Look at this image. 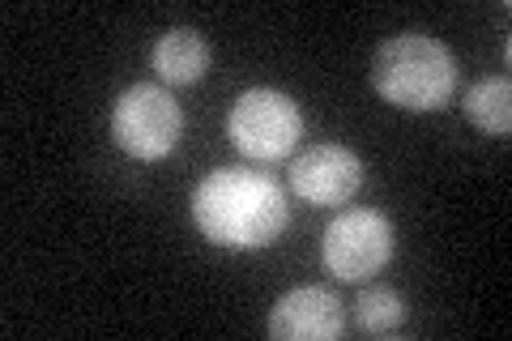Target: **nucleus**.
<instances>
[{
  "mask_svg": "<svg viewBox=\"0 0 512 341\" xmlns=\"http://www.w3.org/2000/svg\"><path fill=\"white\" fill-rule=\"evenodd\" d=\"M286 192L252 167H218L192 192V222L218 248H269L286 226Z\"/></svg>",
  "mask_w": 512,
  "mask_h": 341,
  "instance_id": "obj_1",
  "label": "nucleus"
},
{
  "mask_svg": "<svg viewBox=\"0 0 512 341\" xmlns=\"http://www.w3.org/2000/svg\"><path fill=\"white\" fill-rule=\"evenodd\" d=\"M372 86L384 103L402 111H440L457 94V56L423 30H406L380 43L372 60Z\"/></svg>",
  "mask_w": 512,
  "mask_h": 341,
  "instance_id": "obj_2",
  "label": "nucleus"
},
{
  "mask_svg": "<svg viewBox=\"0 0 512 341\" xmlns=\"http://www.w3.org/2000/svg\"><path fill=\"white\" fill-rule=\"evenodd\" d=\"M180 133H184V111L171 99V90L154 86V81L128 86L116 99V107H111V141L141 162L167 158L180 145Z\"/></svg>",
  "mask_w": 512,
  "mask_h": 341,
  "instance_id": "obj_3",
  "label": "nucleus"
},
{
  "mask_svg": "<svg viewBox=\"0 0 512 341\" xmlns=\"http://www.w3.org/2000/svg\"><path fill=\"white\" fill-rule=\"evenodd\" d=\"M227 137L239 154L256 162H278L291 158V150L303 137V116L295 99H286L282 90H244L227 116Z\"/></svg>",
  "mask_w": 512,
  "mask_h": 341,
  "instance_id": "obj_4",
  "label": "nucleus"
},
{
  "mask_svg": "<svg viewBox=\"0 0 512 341\" xmlns=\"http://www.w3.org/2000/svg\"><path fill=\"white\" fill-rule=\"evenodd\" d=\"M393 222L380 214V209H346L325 226V239H320V261L333 278L342 282H367L389 265L393 256Z\"/></svg>",
  "mask_w": 512,
  "mask_h": 341,
  "instance_id": "obj_5",
  "label": "nucleus"
},
{
  "mask_svg": "<svg viewBox=\"0 0 512 341\" xmlns=\"http://www.w3.org/2000/svg\"><path fill=\"white\" fill-rule=\"evenodd\" d=\"M291 188L308 205H346L363 188V162L346 145H312L291 162Z\"/></svg>",
  "mask_w": 512,
  "mask_h": 341,
  "instance_id": "obj_6",
  "label": "nucleus"
},
{
  "mask_svg": "<svg viewBox=\"0 0 512 341\" xmlns=\"http://www.w3.org/2000/svg\"><path fill=\"white\" fill-rule=\"evenodd\" d=\"M342 299L325 286H295L269 312V337L278 341H333L342 333Z\"/></svg>",
  "mask_w": 512,
  "mask_h": 341,
  "instance_id": "obj_7",
  "label": "nucleus"
},
{
  "mask_svg": "<svg viewBox=\"0 0 512 341\" xmlns=\"http://www.w3.org/2000/svg\"><path fill=\"white\" fill-rule=\"evenodd\" d=\"M150 64L167 86H188V81H201L205 69H210V43L192 26H171L167 35L154 43Z\"/></svg>",
  "mask_w": 512,
  "mask_h": 341,
  "instance_id": "obj_8",
  "label": "nucleus"
},
{
  "mask_svg": "<svg viewBox=\"0 0 512 341\" xmlns=\"http://www.w3.org/2000/svg\"><path fill=\"white\" fill-rule=\"evenodd\" d=\"M461 111L470 116V124H478L491 137H504L512 128V86L508 77H483L474 81L461 99Z\"/></svg>",
  "mask_w": 512,
  "mask_h": 341,
  "instance_id": "obj_9",
  "label": "nucleus"
},
{
  "mask_svg": "<svg viewBox=\"0 0 512 341\" xmlns=\"http://www.w3.org/2000/svg\"><path fill=\"white\" fill-rule=\"evenodd\" d=\"M355 316H359V329H363V333L389 337V333L402 329V320H406V299L397 295V290H363Z\"/></svg>",
  "mask_w": 512,
  "mask_h": 341,
  "instance_id": "obj_10",
  "label": "nucleus"
}]
</instances>
